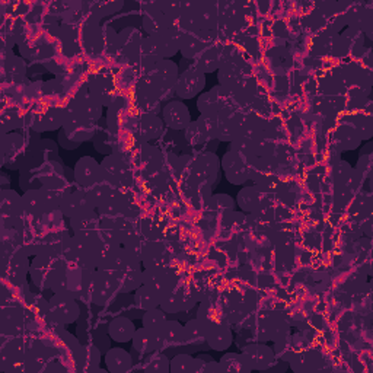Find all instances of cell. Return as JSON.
Wrapping results in <instances>:
<instances>
[{"instance_id": "cell-1", "label": "cell", "mask_w": 373, "mask_h": 373, "mask_svg": "<svg viewBox=\"0 0 373 373\" xmlns=\"http://www.w3.org/2000/svg\"><path fill=\"white\" fill-rule=\"evenodd\" d=\"M81 315L82 309L78 303V299L69 292L54 293L49 300L47 316L56 325L64 326L67 324H73L81 318Z\"/></svg>"}, {"instance_id": "cell-2", "label": "cell", "mask_w": 373, "mask_h": 373, "mask_svg": "<svg viewBox=\"0 0 373 373\" xmlns=\"http://www.w3.org/2000/svg\"><path fill=\"white\" fill-rule=\"evenodd\" d=\"M22 200H23V207H25L27 215L35 219H40V218L49 216L50 213H54L57 212V210H60L61 197L50 190L44 189V186H41V189L23 193Z\"/></svg>"}, {"instance_id": "cell-3", "label": "cell", "mask_w": 373, "mask_h": 373, "mask_svg": "<svg viewBox=\"0 0 373 373\" xmlns=\"http://www.w3.org/2000/svg\"><path fill=\"white\" fill-rule=\"evenodd\" d=\"M178 52H179L178 37L167 30L143 38L138 53L158 60H171Z\"/></svg>"}, {"instance_id": "cell-4", "label": "cell", "mask_w": 373, "mask_h": 373, "mask_svg": "<svg viewBox=\"0 0 373 373\" xmlns=\"http://www.w3.org/2000/svg\"><path fill=\"white\" fill-rule=\"evenodd\" d=\"M146 75H149L158 85L162 102H170L174 100L175 86L179 78L178 64H175L172 60H159Z\"/></svg>"}, {"instance_id": "cell-5", "label": "cell", "mask_w": 373, "mask_h": 373, "mask_svg": "<svg viewBox=\"0 0 373 373\" xmlns=\"http://www.w3.org/2000/svg\"><path fill=\"white\" fill-rule=\"evenodd\" d=\"M67 263L63 261L60 256L56 255H37L31 261L30 267V277L32 283L41 289H49L53 283L56 274L66 266Z\"/></svg>"}, {"instance_id": "cell-6", "label": "cell", "mask_w": 373, "mask_h": 373, "mask_svg": "<svg viewBox=\"0 0 373 373\" xmlns=\"http://www.w3.org/2000/svg\"><path fill=\"white\" fill-rule=\"evenodd\" d=\"M0 148H2V165L9 171H20L28 150L25 138L16 133L2 134Z\"/></svg>"}, {"instance_id": "cell-7", "label": "cell", "mask_w": 373, "mask_h": 373, "mask_svg": "<svg viewBox=\"0 0 373 373\" xmlns=\"http://www.w3.org/2000/svg\"><path fill=\"white\" fill-rule=\"evenodd\" d=\"M119 293V282H117V278L112 274L101 270H95L92 273L88 295L93 305L104 307Z\"/></svg>"}, {"instance_id": "cell-8", "label": "cell", "mask_w": 373, "mask_h": 373, "mask_svg": "<svg viewBox=\"0 0 373 373\" xmlns=\"http://www.w3.org/2000/svg\"><path fill=\"white\" fill-rule=\"evenodd\" d=\"M143 285L163 297L177 289L178 276L168 266L143 268Z\"/></svg>"}, {"instance_id": "cell-9", "label": "cell", "mask_w": 373, "mask_h": 373, "mask_svg": "<svg viewBox=\"0 0 373 373\" xmlns=\"http://www.w3.org/2000/svg\"><path fill=\"white\" fill-rule=\"evenodd\" d=\"M220 167L226 179L233 185H245L249 181V162L233 148L223 155Z\"/></svg>"}, {"instance_id": "cell-10", "label": "cell", "mask_w": 373, "mask_h": 373, "mask_svg": "<svg viewBox=\"0 0 373 373\" xmlns=\"http://www.w3.org/2000/svg\"><path fill=\"white\" fill-rule=\"evenodd\" d=\"M69 138H72L73 142L82 143V142H92L93 136L97 134L95 123L85 119V117L79 115L78 112L66 108V117H64V123L61 127Z\"/></svg>"}, {"instance_id": "cell-11", "label": "cell", "mask_w": 373, "mask_h": 373, "mask_svg": "<svg viewBox=\"0 0 373 373\" xmlns=\"http://www.w3.org/2000/svg\"><path fill=\"white\" fill-rule=\"evenodd\" d=\"M206 86V75L199 70L194 64L179 73L175 95L181 100H193L199 97V93L203 92Z\"/></svg>"}, {"instance_id": "cell-12", "label": "cell", "mask_w": 373, "mask_h": 373, "mask_svg": "<svg viewBox=\"0 0 373 373\" xmlns=\"http://www.w3.org/2000/svg\"><path fill=\"white\" fill-rule=\"evenodd\" d=\"M95 210L97 208L93 206L86 190L70 191L60 200V212L69 220L95 212Z\"/></svg>"}, {"instance_id": "cell-13", "label": "cell", "mask_w": 373, "mask_h": 373, "mask_svg": "<svg viewBox=\"0 0 373 373\" xmlns=\"http://www.w3.org/2000/svg\"><path fill=\"white\" fill-rule=\"evenodd\" d=\"M0 208H2L4 223L11 220V227H23V216L27 215V212L23 207L22 197L16 191L11 189L0 191Z\"/></svg>"}, {"instance_id": "cell-14", "label": "cell", "mask_w": 373, "mask_h": 373, "mask_svg": "<svg viewBox=\"0 0 373 373\" xmlns=\"http://www.w3.org/2000/svg\"><path fill=\"white\" fill-rule=\"evenodd\" d=\"M230 93L226 92L220 85L212 88L210 90L200 93L197 100V109L200 115L216 117L219 115L229 104Z\"/></svg>"}, {"instance_id": "cell-15", "label": "cell", "mask_w": 373, "mask_h": 373, "mask_svg": "<svg viewBox=\"0 0 373 373\" xmlns=\"http://www.w3.org/2000/svg\"><path fill=\"white\" fill-rule=\"evenodd\" d=\"M119 282V290L122 295L136 292L143 285V266L138 260L130 256L126 266L114 276Z\"/></svg>"}, {"instance_id": "cell-16", "label": "cell", "mask_w": 373, "mask_h": 373, "mask_svg": "<svg viewBox=\"0 0 373 373\" xmlns=\"http://www.w3.org/2000/svg\"><path fill=\"white\" fill-rule=\"evenodd\" d=\"M73 174L76 184L82 186V190H89L100 182L102 177V167L92 156H83L76 162Z\"/></svg>"}, {"instance_id": "cell-17", "label": "cell", "mask_w": 373, "mask_h": 373, "mask_svg": "<svg viewBox=\"0 0 373 373\" xmlns=\"http://www.w3.org/2000/svg\"><path fill=\"white\" fill-rule=\"evenodd\" d=\"M162 120L168 129L175 131H184L193 122L189 107L177 100L167 102L162 108Z\"/></svg>"}, {"instance_id": "cell-18", "label": "cell", "mask_w": 373, "mask_h": 373, "mask_svg": "<svg viewBox=\"0 0 373 373\" xmlns=\"http://www.w3.org/2000/svg\"><path fill=\"white\" fill-rule=\"evenodd\" d=\"M244 119L233 111L232 105H227L219 115L216 124V138L219 142H233L241 131Z\"/></svg>"}, {"instance_id": "cell-19", "label": "cell", "mask_w": 373, "mask_h": 373, "mask_svg": "<svg viewBox=\"0 0 373 373\" xmlns=\"http://www.w3.org/2000/svg\"><path fill=\"white\" fill-rule=\"evenodd\" d=\"M197 297L193 292H185V289H175L170 295L163 296L160 300L159 308L167 315L171 314H181L190 311L196 307Z\"/></svg>"}, {"instance_id": "cell-20", "label": "cell", "mask_w": 373, "mask_h": 373, "mask_svg": "<svg viewBox=\"0 0 373 373\" xmlns=\"http://www.w3.org/2000/svg\"><path fill=\"white\" fill-rule=\"evenodd\" d=\"M67 108L78 112L79 115L85 117V119L93 122V123L100 122V119L102 117V112H104V107L90 95L88 89H83L79 93H76L73 100L70 101Z\"/></svg>"}, {"instance_id": "cell-21", "label": "cell", "mask_w": 373, "mask_h": 373, "mask_svg": "<svg viewBox=\"0 0 373 373\" xmlns=\"http://www.w3.org/2000/svg\"><path fill=\"white\" fill-rule=\"evenodd\" d=\"M4 276L12 285L27 283V276L30 274L31 263L25 255H4Z\"/></svg>"}, {"instance_id": "cell-22", "label": "cell", "mask_w": 373, "mask_h": 373, "mask_svg": "<svg viewBox=\"0 0 373 373\" xmlns=\"http://www.w3.org/2000/svg\"><path fill=\"white\" fill-rule=\"evenodd\" d=\"M131 347L136 348L137 352L142 355H152L155 352H159V350H163L165 344H163V340L158 330L142 325L134 333V337L131 340Z\"/></svg>"}, {"instance_id": "cell-23", "label": "cell", "mask_w": 373, "mask_h": 373, "mask_svg": "<svg viewBox=\"0 0 373 373\" xmlns=\"http://www.w3.org/2000/svg\"><path fill=\"white\" fill-rule=\"evenodd\" d=\"M90 270L82 268L76 264H67L66 274H67V292L73 295L76 299H81L88 295L89 286H90V278H92Z\"/></svg>"}, {"instance_id": "cell-24", "label": "cell", "mask_w": 373, "mask_h": 373, "mask_svg": "<svg viewBox=\"0 0 373 373\" xmlns=\"http://www.w3.org/2000/svg\"><path fill=\"white\" fill-rule=\"evenodd\" d=\"M241 353L247 357L252 370L266 372L276 360L274 350L266 344H248Z\"/></svg>"}, {"instance_id": "cell-25", "label": "cell", "mask_w": 373, "mask_h": 373, "mask_svg": "<svg viewBox=\"0 0 373 373\" xmlns=\"http://www.w3.org/2000/svg\"><path fill=\"white\" fill-rule=\"evenodd\" d=\"M129 259H130V255L124 249L123 245L105 247L104 251H102L101 260H100V264H98L97 270H101V271H105L108 274L115 276L117 273H119L126 266Z\"/></svg>"}, {"instance_id": "cell-26", "label": "cell", "mask_w": 373, "mask_h": 373, "mask_svg": "<svg viewBox=\"0 0 373 373\" xmlns=\"http://www.w3.org/2000/svg\"><path fill=\"white\" fill-rule=\"evenodd\" d=\"M220 159L216 153L204 152L199 156L196 162V171L201 178H204L210 185H216L220 179Z\"/></svg>"}, {"instance_id": "cell-27", "label": "cell", "mask_w": 373, "mask_h": 373, "mask_svg": "<svg viewBox=\"0 0 373 373\" xmlns=\"http://www.w3.org/2000/svg\"><path fill=\"white\" fill-rule=\"evenodd\" d=\"M206 343L215 352H226L233 343V334L227 322L206 328Z\"/></svg>"}, {"instance_id": "cell-28", "label": "cell", "mask_w": 373, "mask_h": 373, "mask_svg": "<svg viewBox=\"0 0 373 373\" xmlns=\"http://www.w3.org/2000/svg\"><path fill=\"white\" fill-rule=\"evenodd\" d=\"M102 357H104L102 352H101V350L95 344H82L79 357L76 360L78 372H86V373L100 372V373H107L108 370L100 367Z\"/></svg>"}, {"instance_id": "cell-29", "label": "cell", "mask_w": 373, "mask_h": 373, "mask_svg": "<svg viewBox=\"0 0 373 373\" xmlns=\"http://www.w3.org/2000/svg\"><path fill=\"white\" fill-rule=\"evenodd\" d=\"M324 359L318 350H305L297 352L290 360L289 367L296 373H314L321 369Z\"/></svg>"}, {"instance_id": "cell-30", "label": "cell", "mask_w": 373, "mask_h": 373, "mask_svg": "<svg viewBox=\"0 0 373 373\" xmlns=\"http://www.w3.org/2000/svg\"><path fill=\"white\" fill-rule=\"evenodd\" d=\"M143 28L148 35H153L168 30V16L160 4H150L143 12Z\"/></svg>"}, {"instance_id": "cell-31", "label": "cell", "mask_w": 373, "mask_h": 373, "mask_svg": "<svg viewBox=\"0 0 373 373\" xmlns=\"http://www.w3.org/2000/svg\"><path fill=\"white\" fill-rule=\"evenodd\" d=\"M88 90H89L90 95L95 98L102 107H111L112 104L119 101V95H117L114 83L107 78L93 79L89 83Z\"/></svg>"}, {"instance_id": "cell-32", "label": "cell", "mask_w": 373, "mask_h": 373, "mask_svg": "<svg viewBox=\"0 0 373 373\" xmlns=\"http://www.w3.org/2000/svg\"><path fill=\"white\" fill-rule=\"evenodd\" d=\"M64 117H66V108L52 107V108L47 109L45 112H42L40 115H35L34 130L37 133L59 130V129L63 127Z\"/></svg>"}, {"instance_id": "cell-33", "label": "cell", "mask_w": 373, "mask_h": 373, "mask_svg": "<svg viewBox=\"0 0 373 373\" xmlns=\"http://www.w3.org/2000/svg\"><path fill=\"white\" fill-rule=\"evenodd\" d=\"M184 344L189 345L191 348V352H197V350H208V345L206 343V326L197 318H193L185 322Z\"/></svg>"}, {"instance_id": "cell-34", "label": "cell", "mask_w": 373, "mask_h": 373, "mask_svg": "<svg viewBox=\"0 0 373 373\" xmlns=\"http://www.w3.org/2000/svg\"><path fill=\"white\" fill-rule=\"evenodd\" d=\"M136 326L133 321L126 315H119L109 321L108 324V336L112 341L117 343H129L133 340Z\"/></svg>"}, {"instance_id": "cell-35", "label": "cell", "mask_w": 373, "mask_h": 373, "mask_svg": "<svg viewBox=\"0 0 373 373\" xmlns=\"http://www.w3.org/2000/svg\"><path fill=\"white\" fill-rule=\"evenodd\" d=\"M104 357L109 373H126L131 370L134 365L131 353L120 347H111Z\"/></svg>"}, {"instance_id": "cell-36", "label": "cell", "mask_w": 373, "mask_h": 373, "mask_svg": "<svg viewBox=\"0 0 373 373\" xmlns=\"http://www.w3.org/2000/svg\"><path fill=\"white\" fill-rule=\"evenodd\" d=\"M219 85L233 95V92H238L242 83V75L239 67L233 61H223L219 67Z\"/></svg>"}, {"instance_id": "cell-37", "label": "cell", "mask_w": 373, "mask_h": 373, "mask_svg": "<svg viewBox=\"0 0 373 373\" xmlns=\"http://www.w3.org/2000/svg\"><path fill=\"white\" fill-rule=\"evenodd\" d=\"M194 66L206 73H213L222 66V56L218 47L210 45V42L200 52V54L193 60Z\"/></svg>"}, {"instance_id": "cell-38", "label": "cell", "mask_w": 373, "mask_h": 373, "mask_svg": "<svg viewBox=\"0 0 373 373\" xmlns=\"http://www.w3.org/2000/svg\"><path fill=\"white\" fill-rule=\"evenodd\" d=\"M101 167L111 174L117 181L120 182L122 186L127 185L130 181V168H129V163L117 153L108 155L104 158V160L101 162Z\"/></svg>"}, {"instance_id": "cell-39", "label": "cell", "mask_w": 373, "mask_h": 373, "mask_svg": "<svg viewBox=\"0 0 373 373\" xmlns=\"http://www.w3.org/2000/svg\"><path fill=\"white\" fill-rule=\"evenodd\" d=\"M165 347H181L184 345V325L179 321L167 319L158 328ZM163 347V348H165Z\"/></svg>"}, {"instance_id": "cell-40", "label": "cell", "mask_w": 373, "mask_h": 373, "mask_svg": "<svg viewBox=\"0 0 373 373\" xmlns=\"http://www.w3.org/2000/svg\"><path fill=\"white\" fill-rule=\"evenodd\" d=\"M163 120L156 114H143L140 117L137 131L143 140H156L163 133Z\"/></svg>"}, {"instance_id": "cell-41", "label": "cell", "mask_w": 373, "mask_h": 373, "mask_svg": "<svg viewBox=\"0 0 373 373\" xmlns=\"http://www.w3.org/2000/svg\"><path fill=\"white\" fill-rule=\"evenodd\" d=\"M143 37L136 28H126L117 35V45L127 56H137L142 47Z\"/></svg>"}, {"instance_id": "cell-42", "label": "cell", "mask_w": 373, "mask_h": 373, "mask_svg": "<svg viewBox=\"0 0 373 373\" xmlns=\"http://www.w3.org/2000/svg\"><path fill=\"white\" fill-rule=\"evenodd\" d=\"M160 295L156 293L155 290H152L150 288L142 285L140 286L134 295H133V302H134V307L137 309H140L142 312H146V311H150V309H155V308H159L160 305Z\"/></svg>"}, {"instance_id": "cell-43", "label": "cell", "mask_w": 373, "mask_h": 373, "mask_svg": "<svg viewBox=\"0 0 373 373\" xmlns=\"http://www.w3.org/2000/svg\"><path fill=\"white\" fill-rule=\"evenodd\" d=\"M167 251L165 247L158 242L145 244V251L142 256V266L143 268L167 266Z\"/></svg>"}, {"instance_id": "cell-44", "label": "cell", "mask_w": 373, "mask_h": 373, "mask_svg": "<svg viewBox=\"0 0 373 373\" xmlns=\"http://www.w3.org/2000/svg\"><path fill=\"white\" fill-rule=\"evenodd\" d=\"M260 200H261V190L255 184L244 186L237 196L238 207L247 213L256 210V207L260 206Z\"/></svg>"}, {"instance_id": "cell-45", "label": "cell", "mask_w": 373, "mask_h": 373, "mask_svg": "<svg viewBox=\"0 0 373 373\" xmlns=\"http://www.w3.org/2000/svg\"><path fill=\"white\" fill-rule=\"evenodd\" d=\"M223 373H251L252 369L242 353H225L219 360Z\"/></svg>"}, {"instance_id": "cell-46", "label": "cell", "mask_w": 373, "mask_h": 373, "mask_svg": "<svg viewBox=\"0 0 373 373\" xmlns=\"http://www.w3.org/2000/svg\"><path fill=\"white\" fill-rule=\"evenodd\" d=\"M197 319L206 326V328H210V326H215L218 324L226 322L222 311L215 305L212 302H203L199 307L197 311Z\"/></svg>"}, {"instance_id": "cell-47", "label": "cell", "mask_w": 373, "mask_h": 373, "mask_svg": "<svg viewBox=\"0 0 373 373\" xmlns=\"http://www.w3.org/2000/svg\"><path fill=\"white\" fill-rule=\"evenodd\" d=\"M362 142V137L353 126H343L337 131V146L338 150H353Z\"/></svg>"}, {"instance_id": "cell-48", "label": "cell", "mask_w": 373, "mask_h": 373, "mask_svg": "<svg viewBox=\"0 0 373 373\" xmlns=\"http://www.w3.org/2000/svg\"><path fill=\"white\" fill-rule=\"evenodd\" d=\"M143 362H145L143 370L148 373H170L171 372V359L168 357V355L160 353V350L159 352L152 353V356L145 359Z\"/></svg>"}, {"instance_id": "cell-49", "label": "cell", "mask_w": 373, "mask_h": 373, "mask_svg": "<svg viewBox=\"0 0 373 373\" xmlns=\"http://www.w3.org/2000/svg\"><path fill=\"white\" fill-rule=\"evenodd\" d=\"M100 226V215L95 210V212H90L88 215L70 219V227H72V232H88V230H98Z\"/></svg>"}, {"instance_id": "cell-50", "label": "cell", "mask_w": 373, "mask_h": 373, "mask_svg": "<svg viewBox=\"0 0 373 373\" xmlns=\"http://www.w3.org/2000/svg\"><path fill=\"white\" fill-rule=\"evenodd\" d=\"M193 373H223V369L212 356L199 355L194 357Z\"/></svg>"}, {"instance_id": "cell-51", "label": "cell", "mask_w": 373, "mask_h": 373, "mask_svg": "<svg viewBox=\"0 0 373 373\" xmlns=\"http://www.w3.org/2000/svg\"><path fill=\"white\" fill-rule=\"evenodd\" d=\"M208 207L213 210V212H223L225 215L229 212H233L237 207V201L233 200L227 194H215L210 197Z\"/></svg>"}, {"instance_id": "cell-52", "label": "cell", "mask_w": 373, "mask_h": 373, "mask_svg": "<svg viewBox=\"0 0 373 373\" xmlns=\"http://www.w3.org/2000/svg\"><path fill=\"white\" fill-rule=\"evenodd\" d=\"M19 186H20V190L23 193H27L30 190L41 189L42 185H41V182H40V179H38V177H37L34 170L23 167L19 171Z\"/></svg>"}, {"instance_id": "cell-53", "label": "cell", "mask_w": 373, "mask_h": 373, "mask_svg": "<svg viewBox=\"0 0 373 373\" xmlns=\"http://www.w3.org/2000/svg\"><path fill=\"white\" fill-rule=\"evenodd\" d=\"M193 363L191 353H177L171 359V373H193Z\"/></svg>"}, {"instance_id": "cell-54", "label": "cell", "mask_w": 373, "mask_h": 373, "mask_svg": "<svg viewBox=\"0 0 373 373\" xmlns=\"http://www.w3.org/2000/svg\"><path fill=\"white\" fill-rule=\"evenodd\" d=\"M93 142V148H95V150L104 156H108V155H112L114 152V146H112V140H111V136L104 131V130H98L97 134L93 136L92 138Z\"/></svg>"}, {"instance_id": "cell-55", "label": "cell", "mask_w": 373, "mask_h": 373, "mask_svg": "<svg viewBox=\"0 0 373 373\" xmlns=\"http://www.w3.org/2000/svg\"><path fill=\"white\" fill-rule=\"evenodd\" d=\"M124 247V249L129 252L130 256H133V259L138 260L140 263H142V256H143V251H145V244L140 241L134 233H129V235L126 237V239L123 241L122 244Z\"/></svg>"}, {"instance_id": "cell-56", "label": "cell", "mask_w": 373, "mask_h": 373, "mask_svg": "<svg viewBox=\"0 0 373 373\" xmlns=\"http://www.w3.org/2000/svg\"><path fill=\"white\" fill-rule=\"evenodd\" d=\"M168 318H167V314L163 312L160 308H155V309H150V311H146L143 312V316H142V325L143 326H149V328H153V330H158L159 326L165 322Z\"/></svg>"}, {"instance_id": "cell-57", "label": "cell", "mask_w": 373, "mask_h": 373, "mask_svg": "<svg viewBox=\"0 0 373 373\" xmlns=\"http://www.w3.org/2000/svg\"><path fill=\"white\" fill-rule=\"evenodd\" d=\"M200 126V129L204 131V134L210 138H216V124H218V115L216 117H208V115H200L196 120Z\"/></svg>"}, {"instance_id": "cell-58", "label": "cell", "mask_w": 373, "mask_h": 373, "mask_svg": "<svg viewBox=\"0 0 373 373\" xmlns=\"http://www.w3.org/2000/svg\"><path fill=\"white\" fill-rule=\"evenodd\" d=\"M66 267L67 264L56 274L53 283L50 286V290L53 293H63V292H67V274H66Z\"/></svg>"}, {"instance_id": "cell-59", "label": "cell", "mask_w": 373, "mask_h": 373, "mask_svg": "<svg viewBox=\"0 0 373 373\" xmlns=\"http://www.w3.org/2000/svg\"><path fill=\"white\" fill-rule=\"evenodd\" d=\"M353 127L357 130L362 140H369L372 137V122L367 117H362V120L355 123Z\"/></svg>"}, {"instance_id": "cell-60", "label": "cell", "mask_w": 373, "mask_h": 373, "mask_svg": "<svg viewBox=\"0 0 373 373\" xmlns=\"http://www.w3.org/2000/svg\"><path fill=\"white\" fill-rule=\"evenodd\" d=\"M57 143H59V146L63 148L64 150H70V152H72V150H76V149L82 145V143L73 142L72 138H69V137L66 136V133H64L63 129H60L59 133H57Z\"/></svg>"}, {"instance_id": "cell-61", "label": "cell", "mask_w": 373, "mask_h": 373, "mask_svg": "<svg viewBox=\"0 0 373 373\" xmlns=\"http://www.w3.org/2000/svg\"><path fill=\"white\" fill-rule=\"evenodd\" d=\"M123 2H109V4H101L98 5L100 6V11L101 15H111L114 12H119L122 8H123Z\"/></svg>"}, {"instance_id": "cell-62", "label": "cell", "mask_w": 373, "mask_h": 373, "mask_svg": "<svg viewBox=\"0 0 373 373\" xmlns=\"http://www.w3.org/2000/svg\"><path fill=\"white\" fill-rule=\"evenodd\" d=\"M289 369V362L282 360V359H276L273 362V365L267 369V372H280V373H285Z\"/></svg>"}, {"instance_id": "cell-63", "label": "cell", "mask_w": 373, "mask_h": 373, "mask_svg": "<svg viewBox=\"0 0 373 373\" xmlns=\"http://www.w3.org/2000/svg\"><path fill=\"white\" fill-rule=\"evenodd\" d=\"M0 186H2V190H9L11 178L6 172H0Z\"/></svg>"}]
</instances>
